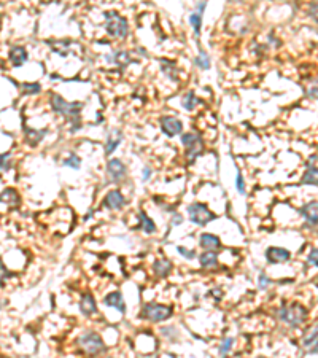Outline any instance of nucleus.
Here are the masks:
<instances>
[{"label": "nucleus", "instance_id": "dca6fc26", "mask_svg": "<svg viewBox=\"0 0 318 358\" xmlns=\"http://www.w3.org/2000/svg\"><path fill=\"white\" fill-rule=\"evenodd\" d=\"M104 302H105V306L115 307V309H116V311H120L121 314L126 312V302H124L121 293L113 292V293L107 295V296H105V298H104Z\"/></svg>", "mask_w": 318, "mask_h": 358}, {"label": "nucleus", "instance_id": "4468645a", "mask_svg": "<svg viewBox=\"0 0 318 358\" xmlns=\"http://www.w3.org/2000/svg\"><path fill=\"white\" fill-rule=\"evenodd\" d=\"M80 311H82L83 316L86 317H89L92 316V314H96L97 312V306H96V299H94V296L89 295V293H86L82 296V301H80Z\"/></svg>", "mask_w": 318, "mask_h": 358}, {"label": "nucleus", "instance_id": "c9c22d12", "mask_svg": "<svg viewBox=\"0 0 318 358\" xmlns=\"http://www.w3.org/2000/svg\"><path fill=\"white\" fill-rule=\"evenodd\" d=\"M178 253L180 255H183L185 258H188V260H194L196 258V252L194 250H188V249H185V247H178Z\"/></svg>", "mask_w": 318, "mask_h": 358}, {"label": "nucleus", "instance_id": "39448f33", "mask_svg": "<svg viewBox=\"0 0 318 358\" xmlns=\"http://www.w3.org/2000/svg\"><path fill=\"white\" fill-rule=\"evenodd\" d=\"M173 314V309L169 306L164 304H156V302H149V304H145L142 307L140 317L147 318L149 322H163V320H167Z\"/></svg>", "mask_w": 318, "mask_h": 358}, {"label": "nucleus", "instance_id": "c85d7f7f", "mask_svg": "<svg viewBox=\"0 0 318 358\" xmlns=\"http://www.w3.org/2000/svg\"><path fill=\"white\" fill-rule=\"evenodd\" d=\"M65 166V168H72L75 170H78L80 169V164H82V159H80V156H77L75 153H72L70 156H68L67 159H64V163H62Z\"/></svg>", "mask_w": 318, "mask_h": 358}, {"label": "nucleus", "instance_id": "79ce46f5", "mask_svg": "<svg viewBox=\"0 0 318 358\" xmlns=\"http://www.w3.org/2000/svg\"><path fill=\"white\" fill-rule=\"evenodd\" d=\"M205 8H207V2H201V3L196 5V11H197V13H201V15H202V11Z\"/></svg>", "mask_w": 318, "mask_h": 358}, {"label": "nucleus", "instance_id": "7ed1b4c3", "mask_svg": "<svg viewBox=\"0 0 318 358\" xmlns=\"http://www.w3.org/2000/svg\"><path fill=\"white\" fill-rule=\"evenodd\" d=\"M105 16V30L110 37H118V39H124L129 32V24L127 20L121 15H118L116 11H107Z\"/></svg>", "mask_w": 318, "mask_h": 358}, {"label": "nucleus", "instance_id": "cd10ccee", "mask_svg": "<svg viewBox=\"0 0 318 358\" xmlns=\"http://www.w3.org/2000/svg\"><path fill=\"white\" fill-rule=\"evenodd\" d=\"M317 168H312V169H307L305 170V174L302 175V180H301V185H317Z\"/></svg>", "mask_w": 318, "mask_h": 358}, {"label": "nucleus", "instance_id": "a211bd4d", "mask_svg": "<svg viewBox=\"0 0 318 358\" xmlns=\"http://www.w3.org/2000/svg\"><path fill=\"white\" fill-rule=\"evenodd\" d=\"M153 269H154V274L161 277V279H164L170 273H172V263L169 260H156L154 264H153Z\"/></svg>", "mask_w": 318, "mask_h": 358}, {"label": "nucleus", "instance_id": "9d476101", "mask_svg": "<svg viewBox=\"0 0 318 358\" xmlns=\"http://www.w3.org/2000/svg\"><path fill=\"white\" fill-rule=\"evenodd\" d=\"M291 253L290 250L282 249V247H269L266 250V260L271 264H278V263H286L290 261Z\"/></svg>", "mask_w": 318, "mask_h": 358}, {"label": "nucleus", "instance_id": "ddd939ff", "mask_svg": "<svg viewBox=\"0 0 318 358\" xmlns=\"http://www.w3.org/2000/svg\"><path fill=\"white\" fill-rule=\"evenodd\" d=\"M299 213L302 215V217L305 218V221L309 223V226H317V218H318V215H317V202L315 201H312L309 204H305V206H302L301 209H299Z\"/></svg>", "mask_w": 318, "mask_h": 358}, {"label": "nucleus", "instance_id": "6e6552de", "mask_svg": "<svg viewBox=\"0 0 318 358\" xmlns=\"http://www.w3.org/2000/svg\"><path fill=\"white\" fill-rule=\"evenodd\" d=\"M161 131H163L167 137H175V135L183 132V123L175 116H163L159 120Z\"/></svg>", "mask_w": 318, "mask_h": 358}, {"label": "nucleus", "instance_id": "2f4dec72", "mask_svg": "<svg viewBox=\"0 0 318 358\" xmlns=\"http://www.w3.org/2000/svg\"><path fill=\"white\" fill-rule=\"evenodd\" d=\"M11 169V153H3L0 155V170L7 172Z\"/></svg>", "mask_w": 318, "mask_h": 358}, {"label": "nucleus", "instance_id": "9b49d317", "mask_svg": "<svg viewBox=\"0 0 318 358\" xmlns=\"http://www.w3.org/2000/svg\"><path fill=\"white\" fill-rule=\"evenodd\" d=\"M104 206L107 209H113V211H121V209L126 206V197L121 194V191L113 190L105 196Z\"/></svg>", "mask_w": 318, "mask_h": 358}, {"label": "nucleus", "instance_id": "f8f14e48", "mask_svg": "<svg viewBox=\"0 0 318 358\" xmlns=\"http://www.w3.org/2000/svg\"><path fill=\"white\" fill-rule=\"evenodd\" d=\"M199 245L205 249L207 252H213V250H220L221 249V240L215 234H209V232H204L201 239H199Z\"/></svg>", "mask_w": 318, "mask_h": 358}, {"label": "nucleus", "instance_id": "aec40b11", "mask_svg": "<svg viewBox=\"0 0 318 358\" xmlns=\"http://www.w3.org/2000/svg\"><path fill=\"white\" fill-rule=\"evenodd\" d=\"M2 202H7L10 209H16L18 206H20V196H18V193L15 190H5L2 194H0V204Z\"/></svg>", "mask_w": 318, "mask_h": 358}, {"label": "nucleus", "instance_id": "473e14b6", "mask_svg": "<svg viewBox=\"0 0 318 358\" xmlns=\"http://www.w3.org/2000/svg\"><path fill=\"white\" fill-rule=\"evenodd\" d=\"M235 188L240 194H245V182H244V177H242L240 172L237 174V178H235Z\"/></svg>", "mask_w": 318, "mask_h": 358}, {"label": "nucleus", "instance_id": "1a4fd4ad", "mask_svg": "<svg viewBox=\"0 0 318 358\" xmlns=\"http://www.w3.org/2000/svg\"><path fill=\"white\" fill-rule=\"evenodd\" d=\"M107 174L111 178V182H121L127 175V169L121 159H110L107 164Z\"/></svg>", "mask_w": 318, "mask_h": 358}, {"label": "nucleus", "instance_id": "e433bc0d", "mask_svg": "<svg viewBox=\"0 0 318 358\" xmlns=\"http://www.w3.org/2000/svg\"><path fill=\"white\" fill-rule=\"evenodd\" d=\"M269 285H271V280L267 279L266 274H259V277H258V287L261 290H266Z\"/></svg>", "mask_w": 318, "mask_h": 358}, {"label": "nucleus", "instance_id": "7c9ffc66", "mask_svg": "<svg viewBox=\"0 0 318 358\" xmlns=\"http://www.w3.org/2000/svg\"><path fill=\"white\" fill-rule=\"evenodd\" d=\"M233 344H234V339L233 337H226L221 342V345H220V357L221 358H224V357L229 354V350L233 349Z\"/></svg>", "mask_w": 318, "mask_h": 358}, {"label": "nucleus", "instance_id": "20e7f679", "mask_svg": "<svg viewBox=\"0 0 318 358\" xmlns=\"http://www.w3.org/2000/svg\"><path fill=\"white\" fill-rule=\"evenodd\" d=\"M182 144L186 148V161L192 164L196 161L197 156H201V153L204 151V142L202 137L196 132H185L182 135Z\"/></svg>", "mask_w": 318, "mask_h": 358}, {"label": "nucleus", "instance_id": "4c0bfd02", "mask_svg": "<svg viewBox=\"0 0 318 358\" xmlns=\"http://www.w3.org/2000/svg\"><path fill=\"white\" fill-rule=\"evenodd\" d=\"M317 249H312L310 250V253H309V256H307V263L309 264H312V266L314 268H317Z\"/></svg>", "mask_w": 318, "mask_h": 358}, {"label": "nucleus", "instance_id": "423d86ee", "mask_svg": "<svg viewBox=\"0 0 318 358\" xmlns=\"http://www.w3.org/2000/svg\"><path fill=\"white\" fill-rule=\"evenodd\" d=\"M78 345L83 349V352H86V354H89V355H97L107 349L102 341V337L94 331H86L85 335L80 336Z\"/></svg>", "mask_w": 318, "mask_h": 358}, {"label": "nucleus", "instance_id": "2eb2a0df", "mask_svg": "<svg viewBox=\"0 0 318 358\" xmlns=\"http://www.w3.org/2000/svg\"><path fill=\"white\" fill-rule=\"evenodd\" d=\"M27 51L26 48L22 46H13L10 49V54H8V59L10 63L13 64V67H21L24 63L27 61Z\"/></svg>", "mask_w": 318, "mask_h": 358}, {"label": "nucleus", "instance_id": "0eeeda50", "mask_svg": "<svg viewBox=\"0 0 318 358\" xmlns=\"http://www.w3.org/2000/svg\"><path fill=\"white\" fill-rule=\"evenodd\" d=\"M188 215L190 220L197 226H205L209 225L210 221H213L216 217L213 212H210V209L201 202H194L188 207Z\"/></svg>", "mask_w": 318, "mask_h": 358}, {"label": "nucleus", "instance_id": "72a5a7b5", "mask_svg": "<svg viewBox=\"0 0 318 358\" xmlns=\"http://www.w3.org/2000/svg\"><path fill=\"white\" fill-rule=\"evenodd\" d=\"M312 345H317V330L312 331V335H309L304 339V347H312Z\"/></svg>", "mask_w": 318, "mask_h": 358}, {"label": "nucleus", "instance_id": "ea45409f", "mask_svg": "<svg viewBox=\"0 0 318 358\" xmlns=\"http://www.w3.org/2000/svg\"><path fill=\"white\" fill-rule=\"evenodd\" d=\"M315 163H317V155H312L309 159H307V163H305V168L307 169H312V168H317L315 166Z\"/></svg>", "mask_w": 318, "mask_h": 358}, {"label": "nucleus", "instance_id": "412c9836", "mask_svg": "<svg viewBox=\"0 0 318 358\" xmlns=\"http://www.w3.org/2000/svg\"><path fill=\"white\" fill-rule=\"evenodd\" d=\"M199 263H201L202 268H215L218 266V255L215 252H207L199 255Z\"/></svg>", "mask_w": 318, "mask_h": 358}, {"label": "nucleus", "instance_id": "393cba45", "mask_svg": "<svg viewBox=\"0 0 318 358\" xmlns=\"http://www.w3.org/2000/svg\"><path fill=\"white\" fill-rule=\"evenodd\" d=\"M48 134L46 129H42V131H34V129H27V140H29V144L30 145H37L39 142L45 137V135Z\"/></svg>", "mask_w": 318, "mask_h": 358}, {"label": "nucleus", "instance_id": "6ab92c4d", "mask_svg": "<svg viewBox=\"0 0 318 358\" xmlns=\"http://www.w3.org/2000/svg\"><path fill=\"white\" fill-rule=\"evenodd\" d=\"M139 226H137V230H142L143 232H147V234H153L156 231V225H154V221L148 217V215L145 212H140L139 213Z\"/></svg>", "mask_w": 318, "mask_h": 358}, {"label": "nucleus", "instance_id": "f03ea898", "mask_svg": "<svg viewBox=\"0 0 318 358\" xmlns=\"http://www.w3.org/2000/svg\"><path fill=\"white\" fill-rule=\"evenodd\" d=\"M278 317L283 323L291 326V328H297V326H301L305 322V318H307V309L302 307L301 304L285 306L280 309Z\"/></svg>", "mask_w": 318, "mask_h": 358}, {"label": "nucleus", "instance_id": "f704fd0d", "mask_svg": "<svg viewBox=\"0 0 318 358\" xmlns=\"http://www.w3.org/2000/svg\"><path fill=\"white\" fill-rule=\"evenodd\" d=\"M13 274L10 273V271L3 266V263H2V260H0V285H2V283L8 279V277H11Z\"/></svg>", "mask_w": 318, "mask_h": 358}, {"label": "nucleus", "instance_id": "a19ab883", "mask_svg": "<svg viewBox=\"0 0 318 358\" xmlns=\"http://www.w3.org/2000/svg\"><path fill=\"white\" fill-rule=\"evenodd\" d=\"M183 223V218H182V215L180 213H175L172 217V226H177V225H182Z\"/></svg>", "mask_w": 318, "mask_h": 358}, {"label": "nucleus", "instance_id": "c756f323", "mask_svg": "<svg viewBox=\"0 0 318 358\" xmlns=\"http://www.w3.org/2000/svg\"><path fill=\"white\" fill-rule=\"evenodd\" d=\"M21 88H22L24 94H27V96H30V94H39V92L42 91V86L39 83H24Z\"/></svg>", "mask_w": 318, "mask_h": 358}, {"label": "nucleus", "instance_id": "5701e85b", "mask_svg": "<svg viewBox=\"0 0 318 358\" xmlns=\"http://www.w3.org/2000/svg\"><path fill=\"white\" fill-rule=\"evenodd\" d=\"M197 104H199V99H197L194 91H188L183 96V99H182V105H183L185 110H188V112H192V110L196 108Z\"/></svg>", "mask_w": 318, "mask_h": 358}, {"label": "nucleus", "instance_id": "b1692460", "mask_svg": "<svg viewBox=\"0 0 318 358\" xmlns=\"http://www.w3.org/2000/svg\"><path fill=\"white\" fill-rule=\"evenodd\" d=\"M161 70H163L170 80L177 82L178 70H177V67H175V64H173V63H170V61H166V59H161Z\"/></svg>", "mask_w": 318, "mask_h": 358}, {"label": "nucleus", "instance_id": "f3484780", "mask_svg": "<svg viewBox=\"0 0 318 358\" xmlns=\"http://www.w3.org/2000/svg\"><path fill=\"white\" fill-rule=\"evenodd\" d=\"M123 140V134L121 131H118V129H111L108 132V137H107V144H105V153L107 155H111L118 147H120Z\"/></svg>", "mask_w": 318, "mask_h": 358}, {"label": "nucleus", "instance_id": "bb28decb", "mask_svg": "<svg viewBox=\"0 0 318 358\" xmlns=\"http://www.w3.org/2000/svg\"><path fill=\"white\" fill-rule=\"evenodd\" d=\"M190 22H191L192 29H194V34H196V37L201 35V27H202V15H201V13H197V11H194V13H192V15H190Z\"/></svg>", "mask_w": 318, "mask_h": 358}, {"label": "nucleus", "instance_id": "4be33fe9", "mask_svg": "<svg viewBox=\"0 0 318 358\" xmlns=\"http://www.w3.org/2000/svg\"><path fill=\"white\" fill-rule=\"evenodd\" d=\"M105 59H107L108 63H115L116 65H120V67H126L127 64L132 63V58L129 56L127 51H116L113 56H107Z\"/></svg>", "mask_w": 318, "mask_h": 358}, {"label": "nucleus", "instance_id": "58836bf2", "mask_svg": "<svg viewBox=\"0 0 318 358\" xmlns=\"http://www.w3.org/2000/svg\"><path fill=\"white\" fill-rule=\"evenodd\" d=\"M151 169L149 168H143V170H142V178H143V182H147V180H149V178H151Z\"/></svg>", "mask_w": 318, "mask_h": 358}, {"label": "nucleus", "instance_id": "a878e982", "mask_svg": "<svg viewBox=\"0 0 318 358\" xmlns=\"http://www.w3.org/2000/svg\"><path fill=\"white\" fill-rule=\"evenodd\" d=\"M194 63H196V65L199 67V69H202V70L210 69V56L204 51V49H201V51H199V54H197V58H196Z\"/></svg>", "mask_w": 318, "mask_h": 358}, {"label": "nucleus", "instance_id": "f257e3e1", "mask_svg": "<svg viewBox=\"0 0 318 358\" xmlns=\"http://www.w3.org/2000/svg\"><path fill=\"white\" fill-rule=\"evenodd\" d=\"M51 107L56 113L64 115L65 118L70 120L72 125V132H77L80 129V113H82L83 104L82 102H67L64 97L59 94L51 96Z\"/></svg>", "mask_w": 318, "mask_h": 358}]
</instances>
